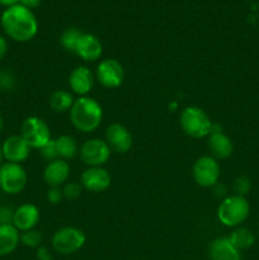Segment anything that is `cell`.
Listing matches in <instances>:
<instances>
[{
    "label": "cell",
    "mask_w": 259,
    "mask_h": 260,
    "mask_svg": "<svg viewBox=\"0 0 259 260\" xmlns=\"http://www.w3.org/2000/svg\"><path fill=\"white\" fill-rule=\"evenodd\" d=\"M106 142L112 151L126 154L134 144L131 132L127 127L119 123H112L106 131Z\"/></svg>",
    "instance_id": "cell-13"
},
{
    "label": "cell",
    "mask_w": 259,
    "mask_h": 260,
    "mask_svg": "<svg viewBox=\"0 0 259 260\" xmlns=\"http://www.w3.org/2000/svg\"><path fill=\"white\" fill-rule=\"evenodd\" d=\"M69 85L73 93L86 96L94 86V75L86 66H76L69 76Z\"/></svg>",
    "instance_id": "cell-17"
},
{
    "label": "cell",
    "mask_w": 259,
    "mask_h": 260,
    "mask_svg": "<svg viewBox=\"0 0 259 260\" xmlns=\"http://www.w3.org/2000/svg\"><path fill=\"white\" fill-rule=\"evenodd\" d=\"M3 128H4V119H3V117L0 116V134L3 132Z\"/></svg>",
    "instance_id": "cell-37"
},
{
    "label": "cell",
    "mask_w": 259,
    "mask_h": 260,
    "mask_svg": "<svg viewBox=\"0 0 259 260\" xmlns=\"http://www.w3.org/2000/svg\"><path fill=\"white\" fill-rule=\"evenodd\" d=\"M210 260H241L240 250L235 248L229 238H217L210 244Z\"/></svg>",
    "instance_id": "cell-19"
},
{
    "label": "cell",
    "mask_w": 259,
    "mask_h": 260,
    "mask_svg": "<svg viewBox=\"0 0 259 260\" xmlns=\"http://www.w3.org/2000/svg\"><path fill=\"white\" fill-rule=\"evenodd\" d=\"M19 4L32 10V9H35V8L40 7L41 0H19Z\"/></svg>",
    "instance_id": "cell-34"
},
{
    "label": "cell",
    "mask_w": 259,
    "mask_h": 260,
    "mask_svg": "<svg viewBox=\"0 0 259 260\" xmlns=\"http://www.w3.org/2000/svg\"><path fill=\"white\" fill-rule=\"evenodd\" d=\"M63 198L69 201H74L81 194V185L76 182L66 183L62 188Z\"/></svg>",
    "instance_id": "cell-28"
},
{
    "label": "cell",
    "mask_w": 259,
    "mask_h": 260,
    "mask_svg": "<svg viewBox=\"0 0 259 260\" xmlns=\"http://www.w3.org/2000/svg\"><path fill=\"white\" fill-rule=\"evenodd\" d=\"M179 123L185 135L192 139H203L210 136L212 129V121L200 107L189 106L180 113Z\"/></svg>",
    "instance_id": "cell-4"
},
{
    "label": "cell",
    "mask_w": 259,
    "mask_h": 260,
    "mask_svg": "<svg viewBox=\"0 0 259 260\" xmlns=\"http://www.w3.org/2000/svg\"><path fill=\"white\" fill-rule=\"evenodd\" d=\"M228 238L231 241V244L240 251L251 248L255 243V235H254L253 231L248 228H244V226L234 229Z\"/></svg>",
    "instance_id": "cell-21"
},
{
    "label": "cell",
    "mask_w": 259,
    "mask_h": 260,
    "mask_svg": "<svg viewBox=\"0 0 259 260\" xmlns=\"http://www.w3.org/2000/svg\"><path fill=\"white\" fill-rule=\"evenodd\" d=\"M41 155L43 159L47 161H52V160L58 159V152H57V145H56V139H51L42 149H40Z\"/></svg>",
    "instance_id": "cell-27"
},
{
    "label": "cell",
    "mask_w": 259,
    "mask_h": 260,
    "mask_svg": "<svg viewBox=\"0 0 259 260\" xmlns=\"http://www.w3.org/2000/svg\"><path fill=\"white\" fill-rule=\"evenodd\" d=\"M36 258L37 260H53V255L46 246H40L36 251Z\"/></svg>",
    "instance_id": "cell-32"
},
{
    "label": "cell",
    "mask_w": 259,
    "mask_h": 260,
    "mask_svg": "<svg viewBox=\"0 0 259 260\" xmlns=\"http://www.w3.org/2000/svg\"><path fill=\"white\" fill-rule=\"evenodd\" d=\"M3 30L15 42H28L38 32V22L33 12L17 4L5 8L0 18Z\"/></svg>",
    "instance_id": "cell-1"
},
{
    "label": "cell",
    "mask_w": 259,
    "mask_h": 260,
    "mask_svg": "<svg viewBox=\"0 0 259 260\" xmlns=\"http://www.w3.org/2000/svg\"><path fill=\"white\" fill-rule=\"evenodd\" d=\"M111 151L112 150L109 149L106 140L91 139L81 145L79 154L84 164L88 165L89 168H93L106 164L111 157Z\"/></svg>",
    "instance_id": "cell-9"
},
{
    "label": "cell",
    "mask_w": 259,
    "mask_h": 260,
    "mask_svg": "<svg viewBox=\"0 0 259 260\" xmlns=\"http://www.w3.org/2000/svg\"><path fill=\"white\" fill-rule=\"evenodd\" d=\"M208 150L216 160H225L234 152V144L230 137L222 132L218 124H212V129L207 141Z\"/></svg>",
    "instance_id": "cell-11"
},
{
    "label": "cell",
    "mask_w": 259,
    "mask_h": 260,
    "mask_svg": "<svg viewBox=\"0 0 259 260\" xmlns=\"http://www.w3.org/2000/svg\"><path fill=\"white\" fill-rule=\"evenodd\" d=\"M56 145H57L58 157L62 160H70L78 155L79 149L76 140L70 135H61L56 139Z\"/></svg>",
    "instance_id": "cell-23"
},
{
    "label": "cell",
    "mask_w": 259,
    "mask_h": 260,
    "mask_svg": "<svg viewBox=\"0 0 259 260\" xmlns=\"http://www.w3.org/2000/svg\"><path fill=\"white\" fill-rule=\"evenodd\" d=\"M96 79L102 86L107 89H116L124 80V69L116 58H106L96 66Z\"/></svg>",
    "instance_id": "cell-10"
},
{
    "label": "cell",
    "mask_w": 259,
    "mask_h": 260,
    "mask_svg": "<svg viewBox=\"0 0 259 260\" xmlns=\"http://www.w3.org/2000/svg\"><path fill=\"white\" fill-rule=\"evenodd\" d=\"M20 243L28 248H40L41 243H42V235L35 229L24 231L20 234Z\"/></svg>",
    "instance_id": "cell-25"
},
{
    "label": "cell",
    "mask_w": 259,
    "mask_h": 260,
    "mask_svg": "<svg viewBox=\"0 0 259 260\" xmlns=\"http://www.w3.org/2000/svg\"><path fill=\"white\" fill-rule=\"evenodd\" d=\"M85 241L86 236L83 230L73 226H65L53 234L51 243L56 253L61 255H70L80 250Z\"/></svg>",
    "instance_id": "cell-5"
},
{
    "label": "cell",
    "mask_w": 259,
    "mask_h": 260,
    "mask_svg": "<svg viewBox=\"0 0 259 260\" xmlns=\"http://www.w3.org/2000/svg\"><path fill=\"white\" fill-rule=\"evenodd\" d=\"M8 53V41L4 36L0 35V61L7 56Z\"/></svg>",
    "instance_id": "cell-33"
},
{
    "label": "cell",
    "mask_w": 259,
    "mask_h": 260,
    "mask_svg": "<svg viewBox=\"0 0 259 260\" xmlns=\"http://www.w3.org/2000/svg\"><path fill=\"white\" fill-rule=\"evenodd\" d=\"M28 182L27 172L20 164L3 162L0 165V189L7 194H18Z\"/></svg>",
    "instance_id": "cell-6"
},
{
    "label": "cell",
    "mask_w": 259,
    "mask_h": 260,
    "mask_svg": "<svg viewBox=\"0 0 259 260\" xmlns=\"http://www.w3.org/2000/svg\"><path fill=\"white\" fill-rule=\"evenodd\" d=\"M62 198V189H60V187H51L47 190V201L51 205H58L61 203Z\"/></svg>",
    "instance_id": "cell-30"
},
{
    "label": "cell",
    "mask_w": 259,
    "mask_h": 260,
    "mask_svg": "<svg viewBox=\"0 0 259 260\" xmlns=\"http://www.w3.org/2000/svg\"><path fill=\"white\" fill-rule=\"evenodd\" d=\"M19 4V0H0V5L5 8L13 7V5Z\"/></svg>",
    "instance_id": "cell-35"
},
{
    "label": "cell",
    "mask_w": 259,
    "mask_h": 260,
    "mask_svg": "<svg viewBox=\"0 0 259 260\" xmlns=\"http://www.w3.org/2000/svg\"><path fill=\"white\" fill-rule=\"evenodd\" d=\"M3 160H4V155H3V150H2V146H0V165L3 164Z\"/></svg>",
    "instance_id": "cell-38"
},
{
    "label": "cell",
    "mask_w": 259,
    "mask_h": 260,
    "mask_svg": "<svg viewBox=\"0 0 259 260\" xmlns=\"http://www.w3.org/2000/svg\"><path fill=\"white\" fill-rule=\"evenodd\" d=\"M40 221V210L33 203H24L14 210L13 216V226L19 233L32 230Z\"/></svg>",
    "instance_id": "cell-15"
},
{
    "label": "cell",
    "mask_w": 259,
    "mask_h": 260,
    "mask_svg": "<svg viewBox=\"0 0 259 260\" xmlns=\"http://www.w3.org/2000/svg\"><path fill=\"white\" fill-rule=\"evenodd\" d=\"M3 155L7 162L22 164L30 154V146L20 135H12L7 137L2 145Z\"/></svg>",
    "instance_id": "cell-12"
},
{
    "label": "cell",
    "mask_w": 259,
    "mask_h": 260,
    "mask_svg": "<svg viewBox=\"0 0 259 260\" xmlns=\"http://www.w3.org/2000/svg\"><path fill=\"white\" fill-rule=\"evenodd\" d=\"M20 233L10 225H0V256H7L18 248Z\"/></svg>",
    "instance_id": "cell-20"
},
{
    "label": "cell",
    "mask_w": 259,
    "mask_h": 260,
    "mask_svg": "<svg viewBox=\"0 0 259 260\" xmlns=\"http://www.w3.org/2000/svg\"><path fill=\"white\" fill-rule=\"evenodd\" d=\"M250 213L248 200L241 196H229L222 200L217 208V218L226 228H239L245 222Z\"/></svg>",
    "instance_id": "cell-3"
},
{
    "label": "cell",
    "mask_w": 259,
    "mask_h": 260,
    "mask_svg": "<svg viewBox=\"0 0 259 260\" xmlns=\"http://www.w3.org/2000/svg\"><path fill=\"white\" fill-rule=\"evenodd\" d=\"M216 194L217 196H225L226 194V188H225V185H222V184H216Z\"/></svg>",
    "instance_id": "cell-36"
},
{
    "label": "cell",
    "mask_w": 259,
    "mask_h": 260,
    "mask_svg": "<svg viewBox=\"0 0 259 260\" xmlns=\"http://www.w3.org/2000/svg\"><path fill=\"white\" fill-rule=\"evenodd\" d=\"M258 231H259V226H258Z\"/></svg>",
    "instance_id": "cell-39"
},
{
    "label": "cell",
    "mask_w": 259,
    "mask_h": 260,
    "mask_svg": "<svg viewBox=\"0 0 259 260\" xmlns=\"http://www.w3.org/2000/svg\"><path fill=\"white\" fill-rule=\"evenodd\" d=\"M74 99L73 94L68 90H63V89H60V90H56L51 94L50 96V108L52 109L56 113H65V112H70L71 107H73Z\"/></svg>",
    "instance_id": "cell-22"
},
{
    "label": "cell",
    "mask_w": 259,
    "mask_h": 260,
    "mask_svg": "<svg viewBox=\"0 0 259 260\" xmlns=\"http://www.w3.org/2000/svg\"><path fill=\"white\" fill-rule=\"evenodd\" d=\"M20 136L25 140L30 149H42L51 140L48 124L40 117H28L20 127Z\"/></svg>",
    "instance_id": "cell-7"
},
{
    "label": "cell",
    "mask_w": 259,
    "mask_h": 260,
    "mask_svg": "<svg viewBox=\"0 0 259 260\" xmlns=\"http://www.w3.org/2000/svg\"><path fill=\"white\" fill-rule=\"evenodd\" d=\"M70 175V165L66 160L56 159L48 162L43 170V179L50 187H60Z\"/></svg>",
    "instance_id": "cell-18"
},
{
    "label": "cell",
    "mask_w": 259,
    "mask_h": 260,
    "mask_svg": "<svg viewBox=\"0 0 259 260\" xmlns=\"http://www.w3.org/2000/svg\"><path fill=\"white\" fill-rule=\"evenodd\" d=\"M74 53H76L85 62H94L101 58L103 53V46L99 38H96L94 35L83 33L79 38Z\"/></svg>",
    "instance_id": "cell-16"
},
{
    "label": "cell",
    "mask_w": 259,
    "mask_h": 260,
    "mask_svg": "<svg viewBox=\"0 0 259 260\" xmlns=\"http://www.w3.org/2000/svg\"><path fill=\"white\" fill-rule=\"evenodd\" d=\"M111 182V174L102 167L88 168L81 174V184L89 192H103L109 188Z\"/></svg>",
    "instance_id": "cell-14"
},
{
    "label": "cell",
    "mask_w": 259,
    "mask_h": 260,
    "mask_svg": "<svg viewBox=\"0 0 259 260\" xmlns=\"http://www.w3.org/2000/svg\"><path fill=\"white\" fill-rule=\"evenodd\" d=\"M103 109L98 101L90 96H80L74 102L70 109V121L73 126L84 134L93 132L101 126Z\"/></svg>",
    "instance_id": "cell-2"
},
{
    "label": "cell",
    "mask_w": 259,
    "mask_h": 260,
    "mask_svg": "<svg viewBox=\"0 0 259 260\" xmlns=\"http://www.w3.org/2000/svg\"><path fill=\"white\" fill-rule=\"evenodd\" d=\"M83 35L81 30H79L78 28H68L62 32L60 38L61 46L65 48L69 52H75V47L78 45V41L80 38V36Z\"/></svg>",
    "instance_id": "cell-24"
},
{
    "label": "cell",
    "mask_w": 259,
    "mask_h": 260,
    "mask_svg": "<svg viewBox=\"0 0 259 260\" xmlns=\"http://www.w3.org/2000/svg\"><path fill=\"white\" fill-rule=\"evenodd\" d=\"M233 188L236 196L245 197L251 189V180L249 179L246 175H239V177L234 180Z\"/></svg>",
    "instance_id": "cell-26"
},
{
    "label": "cell",
    "mask_w": 259,
    "mask_h": 260,
    "mask_svg": "<svg viewBox=\"0 0 259 260\" xmlns=\"http://www.w3.org/2000/svg\"><path fill=\"white\" fill-rule=\"evenodd\" d=\"M14 210L9 207H0V225H13Z\"/></svg>",
    "instance_id": "cell-31"
},
{
    "label": "cell",
    "mask_w": 259,
    "mask_h": 260,
    "mask_svg": "<svg viewBox=\"0 0 259 260\" xmlns=\"http://www.w3.org/2000/svg\"><path fill=\"white\" fill-rule=\"evenodd\" d=\"M192 174L193 179L200 187H215L221 175L220 164L212 156H201L193 164Z\"/></svg>",
    "instance_id": "cell-8"
},
{
    "label": "cell",
    "mask_w": 259,
    "mask_h": 260,
    "mask_svg": "<svg viewBox=\"0 0 259 260\" xmlns=\"http://www.w3.org/2000/svg\"><path fill=\"white\" fill-rule=\"evenodd\" d=\"M15 79L10 71H2L0 73V89L2 90H10L14 86Z\"/></svg>",
    "instance_id": "cell-29"
}]
</instances>
